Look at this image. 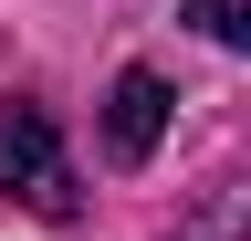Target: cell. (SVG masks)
<instances>
[{
	"mask_svg": "<svg viewBox=\"0 0 251 241\" xmlns=\"http://www.w3.org/2000/svg\"><path fill=\"white\" fill-rule=\"evenodd\" d=\"M188 21H199L220 53H251V0H188Z\"/></svg>",
	"mask_w": 251,
	"mask_h": 241,
	"instance_id": "cell-3",
	"label": "cell"
},
{
	"mask_svg": "<svg viewBox=\"0 0 251 241\" xmlns=\"http://www.w3.org/2000/svg\"><path fill=\"white\" fill-rule=\"evenodd\" d=\"M0 189L21 210H42V220H74V168H63V136L42 105H11L0 115Z\"/></svg>",
	"mask_w": 251,
	"mask_h": 241,
	"instance_id": "cell-1",
	"label": "cell"
},
{
	"mask_svg": "<svg viewBox=\"0 0 251 241\" xmlns=\"http://www.w3.org/2000/svg\"><path fill=\"white\" fill-rule=\"evenodd\" d=\"M157 136H168V74L126 63V74L105 84V158H115V168H147Z\"/></svg>",
	"mask_w": 251,
	"mask_h": 241,
	"instance_id": "cell-2",
	"label": "cell"
}]
</instances>
